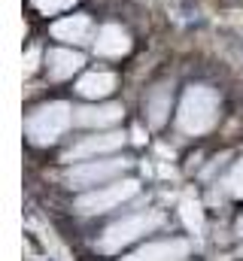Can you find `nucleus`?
Masks as SVG:
<instances>
[{
    "mask_svg": "<svg viewBox=\"0 0 243 261\" xmlns=\"http://www.w3.org/2000/svg\"><path fill=\"white\" fill-rule=\"evenodd\" d=\"M158 225H161V216H158V213H137V216H128V219H121V222L110 225V228L104 231L98 249H101V252H119L121 246H128V243H134L137 237L155 231Z\"/></svg>",
    "mask_w": 243,
    "mask_h": 261,
    "instance_id": "2",
    "label": "nucleus"
},
{
    "mask_svg": "<svg viewBox=\"0 0 243 261\" xmlns=\"http://www.w3.org/2000/svg\"><path fill=\"white\" fill-rule=\"evenodd\" d=\"M134 195H137V182L134 179H121V182H113V186H101L91 195H82L76 200V206L82 213H104V210H113V206H119L121 200H128Z\"/></svg>",
    "mask_w": 243,
    "mask_h": 261,
    "instance_id": "4",
    "label": "nucleus"
},
{
    "mask_svg": "<svg viewBox=\"0 0 243 261\" xmlns=\"http://www.w3.org/2000/svg\"><path fill=\"white\" fill-rule=\"evenodd\" d=\"M121 167H125V161H116V158H113V161H82L79 167H73V170L67 173V182H70L73 189L101 186L104 179L121 173Z\"/></svg>",
    "mask_w": 243,
    "mask_h": 261,
    "instance_id": "5",
    "label": "nucleus"
},
{
    "mask_svg": "<svg viewBox=\"0 0 243 261\" xmlns=\"http://www.w3.org/2000/svg\"><path fill=\"white\" fill-rule=\"evenodd\" d=\"M40 12H46V15H55V12H64V9H70L76 0H31Z\"/></svg>",
    "mask_w": 243,
    "mask_h": 261,
    "instance_id": "14",
    "label": "nucleus"
},
{
    "mask_svg": "<svg viewBox=\"0 0 243 261\" xmlns=\"http://www.w3.org/2000/svg\"><path fill=\"white\" fill-rule=\"evenodd\" d=\"M70 122H73V110L67 103H61V100L58 103H46L28 119V137L34 143H40V146L55 143L61 134L70 128Z\"/></svg>",
    "mask_w": 243,
    "mask_h": 261,
    "instance_id": "3",
    "label": "nucleus"
},
{
    "mask_svg": "<svg viewBox=\"0 0 243 261\" xmlns=\"http://www.w3.org/2000/svg\"><path fill=\"white\" fill-rule=\"evenodd\" d=\"M94 49H98V55L116 58V55H125V52L131 49V40H128V34L121 31L119 24H104V28L98 31Z\"/></svg>",
    "mask_w": 243,
    "mask_h": 261,
    "instance_id": "8",
    "label": "nucleus"
},
{
    "mask_svg": "<svg viewBox=\"0 0 243 261\" xmlns=\"http://www.w3.org/2000/svg\"><path fill=\"white\" fill-rule=\"evenodd\" d=\"M185 255H188L185 240H158V243H146L125 261H182Z\"/></svg>",
    "mask_w": 243,
    "mask_h": 261,
    "instance_id": "6",
    "label": "nucleus"
},
{
    "mask_svg": "<svg viewBox=\"0 0 243 261\" xmlns=\"http://www.w3.org/2000/svg\"><path fill=\"white\" fill-rule=\"evenodd\" d=\"M46 67H49V73L55 79H67V76H73L82 67V55L79 52H70V49H52L46 55Z\"/></svg>",
    "mask_w": 243,
    "mask_h": 261,
    "instance_id": "10",
    "label": "nucleus"
},
{
    "mask_svg": "<svg viewBox=\"0 0 243 261\" xmlns=\"http://www.w3.org/2000/svg\"><path fill=\"white\" fill-rule=\"evenodd\" d=\"M237 231H240V237H243V216H240V222H237Z\"/></svg>",
    "mask_w": 243,
    "mask_h": 261,
    "instance_id": "17",
    "label": "nucleus"
},
{
    "mask_svg": "<svg viewBox=\"0 0 243 261\" xmlns=\"http://www.w3.org/2000/svg\"><path fill=\"white\" fill-rule=\"evenodd\" d=\"M219 119V97L213 88L207 85H191L185 91L180 103V113H177V122L185 134H204L216 125Z\"/></svg>",
    "mask_w": 243,
    "mask_h": 261,
    "instance_id": "1",
    "label": "nucleus"
},
{
    "mask_svg": "<svg viewBox=\"0 0 243 261\" xmlns=\"http://www.w3.org/2000/svg\"><path fill=\"white\" fill-rule=\"evenodd\" d=\"M146 113H149V122H152L155 128L164 122V116L171 113V85H158V88L149 94V100H146Z\"/></svg>",
    "mask_w": 243,
    "mask_h": 261,
    "instance_id": "13",
    "label": "nucleus"
},
{
    "mask_svg": "<svg viewBox=\"0 0 243 261\" xmlns=\"http://www.w3.org/2000/svg\"><path fill=\"white\" fill-rule=\"evenodd\" d=\"M182 216H185L188 228H198V231H201V206H198L195 200H185V203H182Z\"/></svg>",
    "mask_w": 243,
    "mask_h": 261,
    "instance_id": "16",
    "label": "nucleus"
},
{
    "mask_svg": "<svg viewBox=\"0 0 243 261\" xmlns=\"http://www.w3.org/2000/svg\"><path fill=\"white\" fill-rule=\"evenodd\" d=\"M88 31H91V21L85 15H67L52 24V37L64 40V43H82V40H88Z\"/></svg>",
    "mask_w": 243,
    "mask_h": 261,
    "instance_id": "9",
    "label": "nucleus"
},
{
    "mask_svg": "<svg viewBox=\"0 0 243 261\" xmlns=\"http://www.w3.org/2000/svg\"><path fill=\"white\" fill-rule=\"evenodd\" d=\"M121 146V134H101V137H88L82 143H76L70 152H67V161H82V158H94V155H104V152H113Z\"/></svg>",
    "mask_w": 243,
    "mask_h": 261,
    "instance_id": "7",
    "label": "nucleus"
},
{
    "mask_svg": "<svg viewBox=\"0 0 243 261\" xmlns=\"http://www.w3.org/2000/svg\"><path fill=\"white\" fill-rule=\"evenodd\" d=\"M116 88V76L113 73H88L79 79V91L85 97H107Z\"/></svg>",
    "mask_w": 243,
    "mask_h": 261,
    "instance_id": "12",
    "label": "nucleus"
},
{
    "mask_svg": "<svg viewBox=\"0 0 243 261\" xmlns=\"http://www.w3.org/2000/svg\"><path fill=\"white\" fill-rule=\"evenodd\" d=\"M228 189H231L234 197H243V158L234 164V170H231V176H228Z\"/></svg>",
    "mask_w": 243,
    "mask_h": 261,
    "instance_id": "15",
    "label": "nucleus"
},
{
    "mask_svg": "<svg viewBox=\"0 0 243 261\" xmlns=\"http://www.w3.org/2000/svg\"><path fill=\"white\" fill-rule=\"evenodd\" d=\"M76 122L79 125H88V128H107V125H116L121 119V107L116 103H107V107H85V110H76Z\"/></svg>",
    "mask_w": 243,
    "mask_h": 261,
    "instance_id": "11",
    "label": "nucleus"
}]
</instances>
